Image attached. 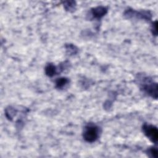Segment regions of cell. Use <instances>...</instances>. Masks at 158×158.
I'll list each match as a JSON object with an SVG mask.
<instances>
[{
  "mask_svg": "<svg viewBox=\"0 0 158 158\" xmlns=\"http://www.w3.org/2000/svg\"><path fill=\"white\" fill-rule=\"evenodd\" d=\"M68 80L66 78H60L56 81V86L58 88H63L68 83Z\"/></svg>",
  "mask_w": 158,
  "mask_h": 158,
  "instance_id": "5",
  "label": "cell"
},
{
  "mask_svg": "<svg viewBox=\"0 0 158 158\" xmlns=\"http://www.w3.org/2000/svg\"><path fill=\"white\" fill-rule=\"evenodd\" d=\"M107 13V9L102 6L97 7L92 10V13L94 17L101 18L104 16Z\"/></svg>",
  "mask_w": 158,
  "mask_h": 158,
  "instance_id": "3",
  "label": "cell"
},
{
  "mask_svg": "<svg viewBox=\"0 0 158 158\" xmlns=\"http://www.w3.org/2000/svg\"><path fill=\"white\" fill-rule=\"evenodd\" d=\"M98 137V129L94 125H88L85 129L83 137L88 142L94 141Z\"/></svg>",
  "mask_w": 158,
  "mask_h": 158,
  "instance_id": "1",
  "label": "cell"
},
{
  "mask_svg": "<svg viewBox=\"0 0 158 158\" xmlns=\"http://www.w3.org/2000/svg\"><path fill=\"white\" fill-rule=\"evenodd\" d=\"M45 71L46 74L48 76L52 77L56 74V67L52 64H49L46 67Z\"/></svg>",
  "mask_w": 158,
  "mask_h": 158,
  "instance_id": "4",
  "label": "cell"
},
{
  "mask_svg": "<svg viewBox=\"0 0 158 158\" xmlns=\"http://www.w3.org/2000/svg\"><path fill=\"white\" fill-rule=\"evenodd\" d=\"M150 153L152 154L153 156L155 157H157V150L154 149V148H153L150 150Z\"/></svg>",
  "mask_w": 158,
  "mask_h": 158,
  "instance_id": "6",
  "label": "cell"
},
{
  "mask_svg": "<svg viewBox=\"0 0 158 158\" xmlns=\"http://www.w3.org/2000/svg\"><path fill=\"white\" fill-rule=\"evenodd\" d=\"M143 132L145 135L154 143H157L158 138V132L157 129L150 125H144L143 127Z\"/></svg>",
  "mask_w": 158,
  "mask_h": 158,
  "instance_id": "2",
  "label": "cell"
}]
</instances>
